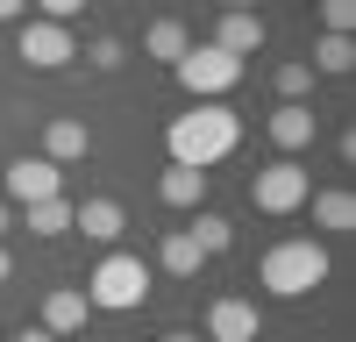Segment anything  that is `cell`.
Listing matches in <instances>:
<instances>
[{
    "label": "cell",
    "mask_w": 356,
    "mask_h": 342,
    "mask_svg": "<svg viewBox=\"0 0 356 342\" xmlns=\"http://www.w3.org/2000/svg\"><path fill=\"white\" fill-rule=\"evenodd\" d=\"M235 142H243V122H235V107L228 100H193L178 122L164 129V150L171 164H186V171H207V164H221Z\"/></svg>",
    "instance_id": "6da1fadb"
},
{
    "label": "cell",
    "mask_w": 356,
    "mask_h": 342,
    "mask_svg": "<svg viewBox=\"0 0 356 342\" xmlns=\"http://www.w3.org/2000/svg\"><path fill=\"white\" fill-rule=\"evenodd\" d=\"M257 285L278 300H307L314 285H328V250H321L314 236H292V243H271L257 264Z\"/></svg>",
    "instance_id": "7a4b0ae2"
},
{
    "label": "cell",
    "mask_w": 356,
    "mask_h": 342,
    "mask_svg": "<svg viewBox=\"0 0 356 342\" xmlns=\"http://www.w3.org/2000/svg\"><path fill=\"white\" fill-rule=\"evenodd\" d=\"M143 300H150V264L129 250H107L93 271H86V307H100V314H136Z\"/></svg>",
    "instance_id": "3957f363"
},
{
    "label": "cell",
    "mask_w": 356,
    "mask_h": 342,
    "mask_svg": "<svg viewBox=\"0 0 356 342\" xmlns=\"http://www.w3.org/2000/svg\"><path fill=\"white\" fill-rule=\"evenodd\" d=\"M171 72H178V86H186L193 100H221V93H235V79H243V57H228L214 43H193Z\"/></svg>",
    "instance_id": "277c9868"
},
{
    "label": "cell",
    "mask_w": 356,
    "mask_h": 342,
    "mask_svg": "<svg viewBox=\"0 0 356 342\" xmlns=\"http://www.w3.org/2000/svg\"><path fill=\"white\" fill-rule=\"evenodd\" d=\"M307 193H314V179H307L292 157H278V164H264L257 179H250V207H257V214H300Z\"/></svg>",
    "instance_id": "5b68a950"
},
{
    "label": "cell",
    "mask_w": 356,
    "mask_h": 342,
    "mask_svg": "<svg viewBox=\"0 0 356 342\" xmlns=\"http://www.w3.org/2000/svg\"><path fill=\"white\" fill-rule=\"evenodd\" d=\"M79 57V43H72V28L65 22H22V65H36V72H65Z\"/></svg>",
    "instance_id": "8992f818"
},
{
    "label": "cell",
    "mask_w": 356,
    "mask_h": 342,
    "mask_svg": "<svg viewBox=\"0 0 356 342\" xmlns=\"http://www.w3.org/2000/svg\"><path fill=\"white\" fill-rule=\"evenodd\" d=\"M0 179H8V200H15V207L57 200V164H50V157H15L8 171H0Z\"/></svg>",
    "instance_id": "52a82bcc"
},
{
    "label": "cell",
    "mask_w": 356,
    "mask_h": 342,
    "mask_svg": "<svg viewBox=\"0 0 356 342\" xmlns=\"http://www.w3.org/2000/svg\"><path fill=\"white\" fill-rule=\"evenodd\" d=\"M257 307L250 300H235V293H221L214 307H207V342H257Z\"/></svg>",
    "instance_id": "ba28073f"
},
{
    "label": "cell",
    "mask_w": 356,
    "mask_h": 342,
    "mask_svg": "<svg viewBox=\"0 0 356 342\" xmlns=\"http://www.w3.org/2000/svg\"><path fill=\"white\" fill-rule=\"evenodd\" d=\"M264 15L257 8H235V15H221V28H214V50H228V57H250V50H264Z\"/></svg>",
    "instance_id": "9c48e42d"
},
{
    "label": "cell",
    "mask_w": 356,
    "mask_h": 342,
    "mask_svg": "<svg viewBox=\"0 0 356 342\" xmlns=\"http://www.w3.org/2000/svg\"><path fill=\"white\" fill-rule=\"evenodd\" d=\"M72 228H86V243H122L129 214L114 207V200H79V207H72Z\"/></svg>",
    "instance_id": "30bf717a"
},
{
    "label": "cell",
    "mask_w": 356,
    "mask_h": 342,
    "mask_svg": "<svg viewBox=\"0 0 356 342\" xmlns=\"http://www.w3.org/2000/svg\"><path fill=\"white\" fill-rule=\"evenodd\" d=\"M86 314H93V307H86V293H79V285H57V293L43 300V328L65 342V335H79V328H86Z\"/></svg>",
    "instance_id": "8fae6325"
},
{
    "label": "cell",
    "mask_w": 356,
    "mask_h": 342,
    "mask_svg": "<svg viewBox=\"0 0 356 342\" xmlns=\"http://www.w3.org/2000/svg\"><path fill=\"white\" fill-rule=\"evenodd\" d=\"M86 150H93V136H86V122H72V114H57V122L43 129V157L50 164H79Z\"/></svg>",
    "instance_id": "7c38bea8"
},
{
    "label": "cell",
    "mask_w": 356,
    "mask_h": 342,
    "mask_svg": "<svg viewBox=\"0 0 356 342\" xmlns=\"http://www.w3.org/2000/svg\"><path fill=\"white\" fill-rule=\"evenodd\" d=\"M271 142H278V150H307V142H314V107H307V100H278Z\"/></svg>",
    "instance_id": "4fadbf2b"
},
{
    "label": "cell",
    "mask_w": 356,
    "mask_h": 342,
    "mask_svg": "<svg viewBox=\"0 0 356 342\" xmlns=\"http://www.w3.org/2000/svg\"><path fill=\"white\" fill-rule=\"evenodd\" d=\"M307 207H314V221L321 228H328V236H349V228H356V200L335 186V193H307Z\"/></svg>",
    "instance_id": "5bb4252c"
},
{
    "label": "cell",
    "mask_w": 356,
    "mask_h": 342,
    "mask_svg": "<svg viewBox=\"0 0 356 342\" xmlns=\"http://www.w3.org/2000/svg\"><path fill=\"white\" fill-rule=\"evenodd\" d=\"M186 236L200 243V256H228V250H235V221H228V214H207V207H200Z\"/></svg>",
    "instance_id": "9a60e30c"
},
{
    "label": "cell",
    "mask_w": 356,
    "mask_h": 342,
    "mask_svg": "<svg viewBox=\"0 0 356 342\" xmlns=\"http://www.w3.org/2000/svg\"><path fill=\"white\" fill-rule=\"evenodd\" d=\"M157 264H164V271H171V278H193V271H200V264H207V256H200V243H193V236H186V228H171V236H164V243H157Z\"/></svg>",
    "instance_id": "2e32d148"
},
{
    "label": "cell",
    "mask_w": 356,
    "mask_h": 342,
    "mask_svg": "<svg viewBox=\"0 0 356 342\" xmlns=\"http://www.w3.org/2000/svg\"><path fill=\"white\" fill-rule=\"evenodd\" d=\"M157 193L171 200V207H200V200H207V171H186V164H171L164 179H157Z\"/></svg>",
    "instance_id": "e0dca14e"
},
{
    "label": "cell",
    "mask_w": 356,
    "mask_h": 342,
    "mask_svg": "<svg viewBox=\"0 0 356 342\" xmlns=\"http://www.w3.org/2000/svg\"><path fill=\"white\" fill-rule=\"evenodd\" d=\"M186 50H193L186 22H150V36H143V57H164V65H178Z\"/></svg>",
    "instance_id": "ac0fdd59"
},
{
    "label": "cell",
    "mask_w": 356,
    "mask_h": 342,
    "mask_svg": "<svg viewBox=\"0 0 356 342\" xmlns=\"http://www.w3.org/2000/svg\"><path fill=\"white\" fill-rule=\"evenodd\" d=\"M307 72L349 79V72H356V43H349V36H321V43H314V65H307Z\"/></svg>",
    "instance_id": "d6986e66"
},
{
    "label": "cell",
    "mask_w": 356,
    "mask_h": 342,
    "mask_svg": "<svg viewBox=\"0 0 356 342\" xmlns=\"http://www.w3.org/2000/svg\"><path fill=\"white\" fill-rule=\"evenodd\" d=\"M29 214V236H65L72 228V200L57 193V200H36V207H22Z\"/></svg>",
    "instance_id": "ffe728a7"
},
{
    "label": "cell",
    "mask_w": 356,
    "mask_h": 342,
    "mask_svg": "<svg viewBox=\"0 0 356 342\" xmlns=\"http://www.w3.org/2000/svg\"><path fill=\"white\" fill-rule=\"evenodd\" d=\"M307 93H314V72H307V57L278 65V100H307Z\"/></svg>",
    "instance_id": "44dd1931"
},
{
    "label": "cell",
    "mask_w": 356,
    "mask_h": 342,
    "mask_svg": "<svg viewBox=\"0 0 356 342\" xmlns=\"http://www.w3.org/2000/svg\"><path fill=\"white\" fill-rule=\"evenodd\" d=\"M321 22H328V36H349V22H356V0H314Z\"/></svg>",
    "instance_id": "7402d4cb"
},
{
    "label": "cell",
    "mask_w": 356,
    "mask_h": 342,
    "mask_svg": "<svg viewBox=\"0 0 356 342\" xmlns=\"http://www.w3.org/2000/svg\"><path fill=\"white\" fill-rule=\"evenodd\" d=\"M43 8V22H72V15H86V0H36Z\"/></svg>",
    "instance_id": "603a6c76"
},
{
    "label": "cell",
    "mask_w": 356,
    "mask_h": 342,
    "mask_svg": "<svg viewBox=\"0 0 356 342\" xmlns=\"http://www.w3.org/2000/svg\"><path fill=\"white\" fill-rule=\"evenodd\" d=\"M93 65H100V72H114V65H122V43L100 36V43H93Z\"/></svg>",
    "instance_id": "cb8c5ba5"
},
{
    "label": "cell",
    "mask_w": 356,
    "mask_h": 342,
    "mask_svg": "<svg viewBox=\"0 0 356 342\" xmlns=\"http://www.w3.org/2000/svg\"><path fill=\"white\" fill-rule=\"evenodd\" d=\"M29 15V0H0V22H22Z\"/></svg>",
    "instance_id": "d4e9b609"
},
{
    "label": "cell",
    "mask_w": 356,
    "mask_h": 342,
    "mask_svg": "<svg viewBox=\"0 0 356 342\" xmlns=\"http://www.w3.org/2000/svg\"><path fill=\"white\" fill-rule=\"evenodd\" d=\"M15 342H57V335H50V328H22Z\"/></svg>",
    "instance_id": "484cf974"
},
{
    "label": "cell",
    "mask_w": 356,
    "mask_h": 342,
    "mask_svg": "<svg viewBox=\"0 0 356 342\" xmlns=\"http://www.w3.org/2000/svg\"><path fill=\"white\" fill-rule=\"evenodd\" d=\"M157 342H200V335H186V328H171V335H157Z\"/></svg>",
    "instance_id": "4316f807"
},
{
    "label": "cell",
    "mask_w": 356,
    "mask_h": 342,
    "mask_svg": "<svg viewBox=\"0 0 356 342\" xmlns=\"http://www.w3.org/2000/svg\"><path fill=\"white\" fill-rule=\"evenodd\" d=\"M8 228H15V214H8V200H0V236H8Z\"/></svg>",
    "instance_id": "83f0119b"
},
{
    "label": "cell",
    "mask_w": 356,
    "mask_h": 342,
    "mask_svg": "<svg viewBox=\"0 0 356 342\" xmlns=\"http://www.w3.org/2000/svg\"><path fill=\"white\" fill-rule=\"evenodd\" d=\"M8 271H15V256H8V250H0V285H8Z\"/></svg>",
    "instance_id": "f1b7e54d"
},
{
    "label": "cell",
    "mask_w": 356,
    "mask_h": 342,
    "mask_svg": "<svg viewBox=\"0 0 356 342\" xmlns=\"http://www.w3.org/2000/svg\"><path fill=\"white\" fill-rule=\"evenodd\" d=\"M235 8H250V0H228V15H235Z\"/></svg>",
    "instance_id": "f546056e"
}]
</instances>
